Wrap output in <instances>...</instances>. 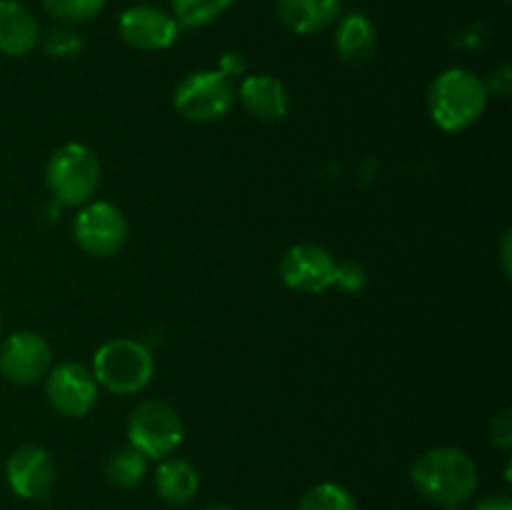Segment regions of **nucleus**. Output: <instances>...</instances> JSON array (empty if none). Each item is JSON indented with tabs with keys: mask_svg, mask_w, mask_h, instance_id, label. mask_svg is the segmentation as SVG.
Segmentation results:
<instances>
[{
	"mask_svg": "<svg viewBox=\"0 0 512 510\" xmlns=\"http://www.w3.org/2000/svg\"><path fill=\"white\" fill-rule=\"evenodd\" d=\"M205 510H235V508H230V505H210V508Z\"/></svg>",
	"mask_w": 512,
	"mask_h": 510,
	"instance_id": "28",
	"label": "nucleus"
},
{
	"mask_svg": "<svg viewBox=\"0 0 512 510\" xmlns=\"http://www.w3.org/2000/svg\"><path fill=\"white\" fill-rule=\"evenodd\" d=\"M43 380L50 408L65 418H83L98 403L100 388L88 365L65 360V363L53 365Z\"/></svg>",
	"mask_w": 512,
	"mask_h": 510,
	"instance_id": "8",
	"label": "nucleus"
},
{
	"mask_svg": "<svg viewBox=\"0 0 512 510\" xmlns=\"http://www.w3.org/2000/svg\"><path fill=\"white\" fill-rule=\"evenodd\" d=\"M448 510H460V508H448Z\"/></svg>",
	"mask_w": 512,
	"mask_h": 510,
	"instance_id": "29",
	"label": "nucleus"
},
{
	"mask_svg": "<svg viewBox=\"0 0 512 510\" xmlns=\"http://www.w3.org/2000/svg\"><path fill=\"white\" fill-rule=\"evenodd\" d=\"M73 238L93 258H110L123 250L128 240V220L118 205L108 200H90L80 205L73 220Z\"/></svg>",
	"mask_w": 512,
	"mask_h": 510,
	"instance_id": "7",
	"label": "nucleus"
},
{
	"mask_svg": "<svg viewBox=\"0 0 512 510\" xmlns=\"http://www.w3.org/2000/svg\"><path fill=\"white\" fill-rule=\"evenodd\" d=\"M338 260L318 243H295L280 260V278L290 290L303 295H320L333 288Z\"/></svg>",
	"mask_w": 512,
	"mask_h": 510,
	"instance_id": "9",
	"label": "nucleus"
},
{
	"mask_svg": "<svg viewBox=\"0 0 512 510\" xmlns=\"http://www.w3.org/2000/svg\"><path fill=\"white\" fill-rule=\"evenodd\" d=\"M413 488L425 500L443 508H460L475 495L480 473L475 460L453 445L425 450L410 468Z\"/></svg>",
	"mask_w": 512,
	"mask_h": 510,
	"instance_id": "1",
	"label": "nucleus"
},
{
	"mask_svg": "<svg viewBox=\"0 0 512 510\" xmlns=\"http://www.w3.org/2000/svg\"><path fill=\"white\" fill-rule=\"evenodd\" d=\"M500 260H503V273L510 275V230L503 233V243H500Z\"/></svg>",
	"mask_w": 512,
	"mask_h": 510,
	"instance_id": "27",
	"label": "nucleus"
},
{
	"mask_svg": "<svg viewBox=\"0 0 512 510\" xmlns=\"http://www.w3.org/2000/svg\"><path fill=\"white\" fill-rule=\"evenodd\" d=\"M235 0H170L173 18L180 28H203L210 20L220 18Z\"/></svg>",
	"mask_w": 512,
	"mask_h": 510,
	"instance_id": "20",
	"label": "nucleus"
},
{
	"mask_svg": "<svg viewBox=\"0 0 512 510\" xmlns=\"http://www.w3.org/2000/svg\"><path fill=\"white\" fill-rule=\"evenodd\" d=\"M335 50L348 65H365L378 50L375 25L363 13H348L335 23Z\"/></svg>",
	"mask_w": 512,
	"mask_h": 510,
	"instance_id": "16",
	"label": "nucleus"
},
{
	"mask_svg": "<svg viewBox=\"0 0 512 510\" xmlns=\"http://www.w3.org/2000/svg\"><path fill=\"white\" fill-rule=\"evenodd\" d=\"M280 23L298 35H315L333 28L343 13L340 0H275Z\"/></svg>",
	"mask_w": 512,
	"mask_h": 510,
	"instance_id": "14",
	"label": "nucleus"
},
{
	"mask_svg": "<svg viewBox=\"0 0 512 510\" xmlns=\"http://www.w3.org/2000/svg\"><path fill=\"white\" fill-rule=\"evenodd\" d=\"M38 45H43L45 55H50V58H78L85 48V40L73 25L58 23L45 30V33H40Z\"/></svg>",
	"mask_w": 512,
	"mask_h": 510,
	"instance_id": "21",
	"label": "nucleus"
},
{
	"mask_svg": "<svg viewBox=\"0 0 512 510\" xmlns=\"http://www.w3.org/2000/svg\"><path fill=\"white\" fill-rule=\"evenodd\" d=\"M298 510H358V500L345 485L323 480L305 490Z\"/></svg>",
	"mask_w": 512,
	"mask_h": 510,
	"instance_id": "19",
	"label": "nucleus"
},
{
	"mask_svg": "<svg viewBox=\"0 0 512 510\" xmlns=\"http://www.w3.org/2000/svg\"><path fill=\"white\" fill-rule=\"evenodd\" d=\"M155 493L160 495V500H165L168 505H185L195 498L198 493V470L183 458H170L160 460L158 468H155L153 475Z\"/></svg>",
	"mask_w": 512,
	"mask_h": 510,
	"instance_id": "17",
	"label": "nucleus"
},
{
	"mask_svg": "<svg viewBox=\"0 0 512 510\" xmlns=\"http://www.w3.org/2000/svg\"><path fill=\"white\" fill-rule=\"evenodd\" d=\"M488 438L495 448L508 450L512 445V410L505 408L498 415H493L488 425Z\"/></svg>",
	"mask_w": 512,
	"mask_h": 510,
	"instance_id": "24",
	"label": "nucleus"
},
{
	"mask_svg": "<svg viewBox=\"0 0 512 510\" xmlns=\"http://www.w3.org/2000/svg\"><path fill=\"white\" fill-rule=\"evenodd\" d=\"M53 368V348L48 340L33 330L10 333L0 343V375L8 383L33 385Z\"/></svg>",
	"mask_w": 512,
	"mask_h": 510,
	"instance_id": "10",
	"label": "nucleus"
},
{
	"mask_svg": "<svg viewBox=\"0 0 512 510\" xmlns=\"http://www.w3.org/2000/svg\"><path fill=\"white\" fill-rule=\"evenodd\" d=\"M238 100L253 118L275 123L283 120L290 110V95L283 80L273 75H245L243 83L238 85Z\"/></svg>",
	"mask_w": 512,
	"mask_h": 510,
	"instance_id": "13",
	"label": "nucleus"
},
{
	"mask_svg": "<svg viewBox=\"0 0 512 510\" xmlns=\"http://www.w3.org/2000/svg\"><path fill=\"white\" fill-rule=\"evenodd\" d=\"M245 68H248V63H245V58L238 53V50H228V53H225L218 63L220 73H225L228 78H233V80L238 78V75H245Z\"/></svg>",
	"mask_w": 512,
	"mask_h": 510,
	"instance_id": "25",
	"label": "nucleus"
},
{
	"mask_svg": "<svg viewBox=\"0 0 512 510\" xmlns=\"http://www.w3.org/2000/svg\"><path fill=\"white\" fill-rule=\"evenodd\" d=\"M5 480L23 500H45L55 485V460L40 445H20L5 460Z\"/></svg>",
	"mask_w": 512,
	"mask_h": 510,
	"instance_id": "11",
	"label": "nucleus"
},
{
	"mask_svg": "<svg viewBox=\"0 0 512 510\" xmlns=\"http://www.w3.org/2000/svg\"><path fill=\"white\" fill-rule=\"evenodd\" d=\"M238 100V85L220 70H193L175 85V110L190 123L208 125L225 118Z\"/></svg>",
	"mask_w": 512,
	"mask_h": 510,
	"instance_id": "5",
	"label": "nucleus"
},
{
	"mask_svg": "<svg viewBox=\"0 0 512 510\" xmlns=\"http://www.w3.org/2000/svg\"><path fill=\"white\" fill-rule=\"evenodd\" d=\"M40 23L18 0H0V53L10 58L28 55L40 43Z\"/></svg>",
	"mask_w": 512,
	"mask_h": 510,
	"instance_id": "15",
	"label": "nucleus"
},
{
	"mask_svg": "<svg viewBox=\"0 0 512 510\" xmlns=\"http://www.w3.org/2000/svg\"><path fill=\"white\" fill-rule=\"evenodd\" d=\"M40 3L58 23L68 25L88 23L98 18L105 8V0H40Z\"/></svg>",
	"mask_w": 512,
	"mask_h": 510,
	"instance_id": "22",
	"label": "nucleus"
},
{
	"mask_svg": "<svg viewBox=\"0 0 512 510\" xmlns=\"http://www.w3.org/2000/svg\"><path fill=\"white\" fill-rule=\"evenodd\" d=\"M93 378L98 388L115 395H135L148 388L155 375V360L148 345L133 338H113L93 355Z\"/></svg>",
	"mask_w": 512,
	"mask_h": 510,
	"instance_id": "4",
	"label": "nucleus"
},
{
	"mask_svg": "<svg viewBox=\"0 0 512 510\" xmlns=\"http://www.w3.org/2000/svg\"><path fill=\"white\" fill-rule=\"evenodd\" d=\"M45 188L50 198L65 208H80L98 193L103 168L93 148L83 143H65L45 163Z\"/></svg>",
	"mask_w": 512,
	"mask_h": 510,
	"instance_id": "3",
	"label": "nucleus"
},
{
	"mask_svg": "<svg viewBox=\"0 0 512 510\" xmlns=\"http://www.w3.org/2000/svg\"><path fill=\"white\" fill-rule=\"evenodd\" d=\"M333 285L338 290H343V293L358 295L360 290L368 285V273H365V268L358 263V260H343V263L338 260Z\"/></svg>",
	"mask_w": 512,
	"mask_h": 510,
	"instance_id": "23",
	"label": "nucleus"
},
{
	"mask_svg": "<svg viewBox=\"0 0 512 510\" xmlns=\"http://www.w3.org/2000/svg\"><path fill=\"white\" fill-rule=\"evenodd\" d=\"M183 418L165 400H143L130 410L128 445L148 460H165L183 443Z\"/></svg>",
	"mask_w": 512,
	"mask_h": 510,
	"instance_id": "6",
	"label": "nucleus"
},
{
	"mask_svg": "<svg viewBox=\"0 0 512 510\" xmlns=\"http://www.w3.org/2000/svg\"><path fill=\"white\" fill-rule=\"evenodd\" d=\"M475 510H512V500L508 495L495 493V495H485V498L478 500Z\"/></svg>",
	"mask_w": 512,
	"mask_h": 510,
	"instance_id": "26",
	"label": "nucleus"
},
{
	"mask_svg": "<svg viewBox=\"0 0 512 510\" xmlns=\"http://www.w3.org/2000/svg\"><path fill=\"white\" fill-rule=\"evenodd\" d=\"M488 85L468 68H448L430 83V120L445 133H460L483 118L488 108Z\"/></svg>",
	"mask_w": 512,
	"mask_h": 510,
	"instance_id": "2",
	"label": "nucleus"
},
{
	"mask_svg": "<svg viewBox=\"0 0 512 510\" xmlns=\"http://www.w3.org/2000/svg\"><path fill=\"white\" fill-rule=\"evenodd\" d=\"M120 38L135 50L155 53L165 50L178 40L180 25L173 18V13L155 5H133L125 10L118 20Z\"/></svg>",
	"mask_w": 512,
	"mask_h": 510,
	"instance_id": "12",
	"label": "nucleus"
},
{
	"mask_svg": "<svg viewBox=\"0 0 512 510\" xmlns=\"http://www.w3.org/2000/svg\"><path fill=\"white\" fill-rule=\"evenodd\" d=\"M148 463L150 460L140 450H135L133 445H123L105 460V480L123 490L138 488L148 475Z\"/></svg>",
	"mask_w": 512,
	"mask_h": 510,
	"instance_id": "18",
	"label": "nucleus"
}]
</instances>
